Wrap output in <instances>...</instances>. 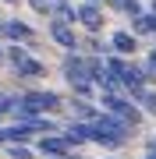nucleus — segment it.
Returning <instances> with one entry per match:
<instances>
[{
	"instance_id": "nucleus-1",
	"label": "nucleus",
	"mask_w": 156,
	"mask_h": 159,
	"mask_svg": "<svg viewBox=\"0 0 156 159\" xmlns=\"http://www.w3.org/2000/svg\"><path fill=\"white\" fill-rule=\"evenodd\" d=\"M124 138H128V124L117 120L114 113H103V117L92 120V142L106 145V148H117V145H124Z\"/></svg>"
},
{
	"instance_id": "nucleus-2",
	"label": "nucleus",
	"mask_w": 156,
	"mask_h": 159,
	"mask_svg": "<svg viewBox=\"0 0 156 159\" xmlns=\"http://www.w3.org/2000/svg\"><path fill=\"white\" fill-rule=\"evenodd\" d=\"M50 110H60V96H57V92L35 89V92H25V96L18 99V110H14V113L29 120V117H39V113H50Z\"/></svg>"
},
{
	"instance_id": "nucleus-3",
	"label": "nucleus",
	"mask_w": 156,
	"mask_h": 159,
	"mask_svg": "<svg viewBox=\"0 0 156 159\" xmlns=\"http://www.w3.org/2000/svg\"><path fill=\"white\" fill-rule=\"evenodd\" d=\"M64 78L71 81V89L78 92V96H89V60H82L71 53L68 60H64Z\"/></svg>"
},
{
	"instance_id": "nucleus-4",
	"label": "nucleus",
	"mask_w": 156,
	"mask_h": 159,
	"mask_svg": "<svg viewBox=\"0 0 156 159\" xmlns=\"http://www.w3.org/2000/svg\"><path fill=\"white\" fill-rule=\"evenodd\" d=\"M7 57H11V67L21 74V78H43V74H46V67L35 57H29V50H21V46H11Z\"/></svg>"
},
{
	"instance_id": "nucleus-5",
	"label": "nucleus",
	"mask_w": 156,
	"mask_h": 159,
	"mask_svg": "<svg viewBox=\"0 0 156 159\" xmlns=\"http://www.w3.org/2000/svg\"><path fill=\"white\" fill-rule=\"evenodd\" d=\"M103 110H110V113H114L117 120H124L128 127H135V124L142 120V113L131 106V102H124L121 96H117V92H106V96H103Z\"/></svg>"
},
{
	"instance_id": "nucleus-6",
	"label": "nucleus",
	"mask_w": 156,
	"mask_h": 159,
	"mask_svg": "<svg viewBox=\"0 0 156 159\" xmlns=\"http://www.w3.org/2000/svg\"><path fill=\"white\" fill-rule=\"evenodd\" d=\"M50 35H53V43H60V46H64V50H75V46H78L75 29H71L64 18H53V21H50Z\"/></svg>"
},
{
	"instance_id": "nucleus-7",
	"label": "nucleus",
	"mask_w": 156,
	"mask_h": 159,
	"mask_svg": "<svg viewBox=\"0 0 156 159\" xmlns=\"http://www.w3.org/2000/svg\"><path fill=\"white\" fill-rule=\"evenodd\" d=\"M68 138H64V134H43L39 138V152L43 156H53V159H64V156H68Z\"/></svg>"
},
{
	"instance_id": "nucleus-8",
	"label": "nucleus",
	"mask_w": 156,
	"mask_h": 159,
	"mask_svg": "<svg viewBox=\"0 0 156 159\" xmlns=\"http://www.w3.org/2000/svg\"><path fill=\"white\" fill-rule=\"evenodd\" d=\"M75 18L85 25L89 32H99V29H103V11H99L96 4H82V7H75Z\"/></svg>"
},
{
	"instance_id": "nucleus-9",
	"label": "nucleus",
	"mask_w": 156,
	"mask_h": 159,
	"mask_svg": "<svg viewBox=\"0 0 156 159\" xmlns=\"http://www.w3.org/2000/svg\"><path fill=\"white\" fill-rule=\"evenodd\" d=\"M64 138H68V145H82V142H92V124H85V120H75V124H68Z\"/></svg>"
},
{
	"instance_id": "nucleus-10",
	"label": "nucleus",
	"mask_w": 156,
	"mask_h": 159,
	"mask_svg": "<svg viewBox=\"0 0 156 159\" xmlns=\"http://www.w3.org/2000/svg\"><path fill=\"white\" fill-rule=\"evenodd\" d=\"M0 32H4L7 39H14V43H29V39H32V29H29L25 21H18V18L4 21V25H0Z\"/></svg>"
},
{
	"instance_id": "nucleus-11",
	"label": "nucleus",
	"mask_w": 156,
	"mask_h": 159,
	"mask_svg": "<svg viewBox=\"0 0 156 159\" xmlns=\"http://www.w3.org/2000/svg\"><path fill=\"white\" fill-rule=\"evenodd\" d=\"M110 43H114L117 53H135V35H131V32H114Z\"/></svg>"
},
{
	"instance_id": "nucleus-12",
	"label": "nucleus",
	"mask_w": 156,
	"mask_h": 159,
	"mask_svg": "<svg viewBox=\"0 0 156 159\" xmlns=\"http://www.w3.org/2000/svg\"><path fill=\"white\" fill-rule=\"evenodd\" d=\"M71 110H75V117H78V120H85V124H92V120L99 117V113H96L92 106H89L85 99H78V102H71Z\"/></svg>"
},
{
	"instance_id": "nucleus-13",
	"label": "nucleus",
	"mask_w": 156,
	"mask_h": 159,
	"mask_svg": "<svg viewBox=\"0 0 156 159\" xmlns=\"http://www.w3.org/2000/svg\"><path fill=\"white\" fill-rule=\"evenodd\" d=\"M135 32H156V14H135Z\"/></svg>"
},
{
	"instance_id": "nucleus-14",
	"label": "nucleus",
	"mask_w": 156,
	"mask_h": 159,
	"mask_svg": "<svg viewBox=\"0 0 156 159\" xmlns=\"http://www.w3.org/2000/svg\"><path fill=\"white\" fill-rule=\"evenodd\" d=\"M135 99H139L142 106L149 110V113H156V92H149V89H142V92H139V96H135Z\"/></svg>"
},
{
	"instance_id": "nucleus-15",
	"label": "nucleus",
	"mask_w": 156,
	"mask_h": 159,
	"mask_svg": "<svg viewBox=\"0 0 156 159\" xmlns=\"http://www.w3.org/2000/svg\"><path fill=\"white\" fill-rule=\"evenodd\" d=\"M117 7H121L124 14H142V7H139V0H114Z\"/></svg>"
},
{
	"instance_id": "nucleus-16",
	"label": "nucleus",
	"mask_w": 156,
	"mask_h": 159,
	"mask_svg": "<svg viewBox=\"0 0 156 159\" xmlns=\"http://www.w3.org/2000/svg\"><path fill=\"white\" fill-rule=\"evenodd\" d=\"M7 152H11L14 159H32V152H29V148H25L21 142H11V148H7Z\"/></svg>"
},
{
	"instance_id": "nucleus-17",
	"label": "nucleus",
	"mask_w": 156,
	"mask_h": 159,
	"mask_svg": "<svg viewBox=\"0 0 156 159\" xmlns=\"http://www.w3.org/2000/svg\"><path fill=\"white\" fill-rule=\"evenodd\" d=\"M57 11H60L64 21H75V7H71V4H64V0H60V4H57Z\"/></svg>"
},
{
	"instance_id": "nucleus-18",
	"label": "nucleus",
	"mask_w": 156,
	"mask_h": 159,
	"mask_svg": "<svg viewBox=\"0 0 156 159\" xmlns=\"http://www.w3.org/2000/svg\"><path fill=\"white\" fill-rule=\"evenodd\" d=\"M32 4V11H39V14H50V0H29Z\"/></svg>"
},
{
	"instance_id": "nucleus-19",
	"label": "nucleus",
	"mask_w": 156,
	"mask_h": 159,
	"mask_svg": "<svg viewBox=\"0 0 156 159\" xmlns=\"http://www.w3.org/2000/svg\"><path fill=\"white\" fill-rule=\"evenodd\" d=\"M149 71L156 74V50H153V57H149Z\"/></svg>"
},
{
	"instance_id": "nucleus-20",
	"label": "nucleus",
	"mask_w": 156,
	"mask_h": 159,
	"mask_svg": "<svg viewBox=\"0 0 156 159\" xmlns=\"http://www.w3.org/2000/svg\"><path fill=\"white\" fill-rule=\"evenodd\" d=\"M149 152H153V156H156V138H149Z\"/></svg>"
},
{
	"instance_id": "nucleus-21",
	"label": "nucleus",
	"mask_w": 156,
	"mask_h": 159,
	"mask_svg": "<svg viewBox=\"0 0 156 159\" xmlns=\"http://www.w3.org/2000/svg\"><path fill=\"white\" fill-rule=\"evenodd\" d=\"M4 142H7V131H4V127H0V145H4Z\"/></svg>"
},
{
	"instance_id": "nucleus-22",
	"label": "nucleus",
	"mask_w": 156,
	"mask_h": 159,
	"mask_svg": "<svg viewBox=\"0 0 156 159\" xmlns=\"http://www.w3.org/2000/svg\"><path fill=\"white\" fill-rule=\"evenodd\" d=\"M89 4H99V0H89Z\"/></svg>"
},
{
	"instance_id": "nucleus-23",
	"label": "nucleus",
	"mask_w": 156,
	"mask_h": 159,
	"mask_svg": "<svg viewBox=\"0 0 156 159\" xmlns=\"http://www.w3.org/2000/svg\"><path fill=\"white\" fill-rule=\"evenodd\" d=\"M50 4H60V0H50Z\"/></svg>"
},
{
	"instance_id": "nucleus-24",
	"label": "nucleus",
	"mask_w": 156,
	"mask_h": 159,
	"mask_svg": "<svg viewBox=\"0 0 156 159\" xmlns=\"http://www.w3.org/2000/svg\"><path fill=\"white\" fill-rule=\"evenodd\" d=\"M0 60H4V50H0Z\"/></svg>"
},
{
	"instance_id": "nucleus-25",
	"label": "nucleus",
	"mask_w": 156,
	"mask_h": 159,
	"mask_svg": "<svg viewBox=\"0 0 156 159\" xmlns=\"http://www.w3.org/2000/svg\"><path fill=\"white\" fill-rule=\"evenodd\" d=\"M149 159H156V156H153V152H149Z\"/></svg>"
},
{
	"instance_id": "nucleus-26",
	"label": "nucleus",
	"mask_w": 156,
	"mask_h": 159,
	"mask_svg": "<svg viewBox=\"0 0 156 159\" xmlns=\"http://www.w3.org/2000/svg\"><path fill=\"white\" fill-rule=\"evenodd\" d=\"M7 4H11V0H7Z\"/></svg>"
}]
</instances>
